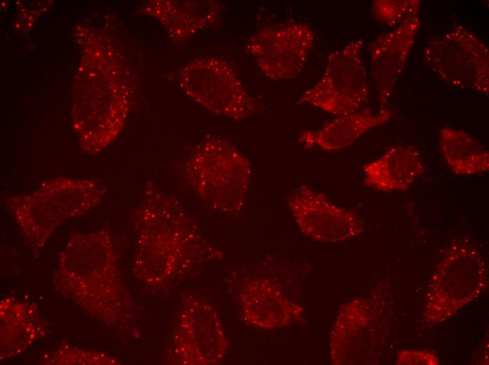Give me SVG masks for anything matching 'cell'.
I'll return each mask as SVG.
<instances>
[{"label":"cell","mask_w":489,"mask_h":365,"mask_svg":"<svg viewBox=\"0 0 489 365\" xmlns=\"http://www.w3.org/2000/svg\"><path fill=\"white\" fill-rule=\"evenodd\" d=\"M134 268L148 284L167 288L223 258L182 204L152 182L134 211Z\"/></svg>","instance_id":"1"},{"label":"cell","mask_w":489,"mask_h":365,"mask_svg":"<svg viewBox=\"0 0 489 365\" xmlns=\"http://www.w3.org/2000/svg\"><path fill=\"white\" fill-rule=\"evenodd\" d=\"M105 194L98 180L58 176L30 194L11 195L5 201L27 244L37 249L58 226L99 205Z\"/></svg>","instance_id":"2"},{"label":"cell","mask_w":489,"mask_h":365,"mask_svg":"<svg viewBox=\"0 0 489 365\" xmlns=\"http://www.w3.org/2000/svg\"><path fill=\"white\" fill-rule=\"evenodd\" d=\"M184 174L190 188L209 209L230 215L243 210L252 166L228 140L212 137L203 141L188 157Z\"/></svg>","instance_id":"3"},{"label":"cell","mask_w":489,"mask_h":365,"mask_svg":"<svg viewBox=\"0 0 489 365\" xmlns=\"http://www.w3.org/2000/svg\"><path fill=\"white\" fill-rule=\"evenodd\" d=\"M488 283L487 264L477 247L467 239L453 242L430 278L422 314L426 326L452 318L480 296Z\"/></svg>","instance_id":"4"},{"label":"cell","mask_w":489,"mask_h":365,"mask_svg":"<svg viewBox=\"0 0 489 365\" xmlns=\"http://www.w3.org/2000/svg\"><path fill=\"white\" fill-rule=\"evenodd\" d=\"M387 298L377 294L344 303L330 334L334 365L377 364L390 331Z\"/></svg>","instance_id":"5"},{"label":"cell","mask_w":489,"mask_h":365,"mask_svg":"<svg viewBox=\"0 0 489 365\" xmlns=\"http://www.w3.org/2000/svg\"><path fill=\"white\" fill-rule=\"evenodd\" d=\"M176 79L181 89L209 112L242 121L259 110L233 68L217 57H203L186 63Z\"/></svg>","instance_id":"6"},{"label":"cell","mask_w":489,"mask_h":365,"mask_svg":"<svg viewBox=\"0 0 489 365\" xmlns=\"http://www.w3.org/2000/svg\"><path fill=\"white\" fill-rule=\"evenodd\" d=\"M424 59L451 86L488 95L489 51L466 27L456 25L448 32L432 37L425 46Z\"/></svg>","instance_id":"7"},{"label":"cell","mask_w":489,"mask_h":365,"mask_svg":"<svg viewBox=\"0 0 489 365\" xmlns=\"http://www.w3.org/2000/svg\"><path fill=\"white\" fill-rule=\"evenodd\" d=\"M363 46V41L356 39L332 52L322 77L303 92L298 104L338 116L357 112L369 97L367 72L360 55Z\"/></svg>","instance_id":"8"},{"label":"cell","mask_w":489,"mask_h":365,"mask_svg":"<svg viewBox=\"0 0 489 365\" xmlns=\"http://www.w3.org/2000/svg\"><path fill=\"white\" fill-rule=\"evenodd\" d=\"M229 342L214 306L204 299L188 294L181 299L178 321L168 352L174 365L220 364Z\"/></svg>","instance_id":"9"},{"label":"cell","mask_w":489,"mask_h":365,"mask_svg":"<svg viewBox=\"0 0 489 365\" xmlns=\"http://www.w3.org/2000/svg\"><path fill=\"white\" fill-rule=\"evenodd\" d=\"M315 37L313 29L304 22L271 25L252 36L246 50L267 78L290 79L304 68Z\"/></svg>","instance_id":"10"},{"label":"cell","mask_w":489,"mask_h":365,"mask_svg":"<svg viewBox=\"0 0 489 365\" xmlns=\"http://www.w3.org/2000/svg\"><path fill=\"white\" fill-rule=\"evenodd\" d=\"M287 204L299 230L316 241L341 243L364 232V223L358 214L336 205L307 185L292 190Z\"/></svg>","instance_id":"11"},{"label":"cell","mask_w":489,"mask_h":365,"mask_svg":"<svg viewBox=\"0 0 489 365\" xmlns=\"http://www.w3.org/2000/svg\"><path fill=\"white\" fill-rule=\"evenodd\" d=\"M419 10L409 14L397 27L378 36L370 46L371 71L379 102H388L414 45L421 24Z\"/></svg>","instance_id":"12"},{"label":"cell","mask_w":489,"mask_h":365,"mask_svg":"<svg viewBox=\"0 0 489 365\" xmlns=\"http://www.w3.org/2000/svg\"><path fill=\"white\" fill-rule=\"evenodd\" d=\"M242 317L247 324L265 330L285 327L302 319L304 307L288 298L270 279H247L239 294Z\"/></svg>","instance_id":"13"},{"label":"cell","mask_w":489,"mask_h":365,"mask_svg":"<svg viewBox=\"0 0 489 365\" xmlns=\"http://www.w3.org/2000/svg\"><path fill=\"white\" fill-rule=\"evenodd\" d=\"M142 11L157 18L169 38L180 43L219 24L224 4L215 0H157L145 4Z\"/></svg>","instance_id":"14"},{"label":"cell","mask_w":489,"mask_h":365,"mask_svg":"<svg viewBox=\"0 0 489 365\" xmlns=\"http://www.w3.org/2000/svg\"><path fill=\"white\" fill-rule=\"evenodd\" d=\"M419 152L412 146H394L363 167V182L384 192L405 191L425 173Z\"/></svg>","instance_id":"15"},{"label":"cell","mask_w":489,"mask_h":365,"mask_svg":"<svg viewBox=\"0 0 489 365\" xmlns=\"http://www.w3.org/2000/svg\"><path fill=\"white\" fill-rule=\"evenodd\" d=\"M392 116L393 112L389 109L377 114L356 112L339 115L318 130L305 131L299 142L306 148L338 151L352 145L370 129L387 123Z\"/></svg>","instance_id":"16"},{"label":"cell","mask_w":489,"mask_h":365,"mask_svg":"<svg viewBox=\"0 0 489 365\" xmlns=\"http://www.w3.org/2000/svg\"><path fill=\"white\" fill-rule=\"evenodd\" d=\"M439 146L448 166L457 175L471 176L489 170L488 150L462 130L443 127L439 132Z\"/></svg>","instance_id":"17"},{"label":"cell","mask_w":489,"mask_h":365,"mask_svg":"<svg viewBox=\"0 0 489 365\" xmlns=\"http://www.w3.org/2000/svg\"><path fill=\"white\" fill-rule=\"evenodd\" d=\"M419 0H376L372 3V11L379 22L393 27L399 25L412 12L419 10Z\"/></svg>","instance_id":"18"},{"label":"cell","mask_w":489,"mask_h":365,"mask_svg":"<svg viewBox=\"0 0 489 365\" xmlns=\"http://www.w3.org/2000/svg\"><path fill=\"white\" fill-rule=\"evenodd\" d=\"M440 360L433 350H403L397 354V365H438Z\"/></svg>","instance_id":"19"}]
</instances>
